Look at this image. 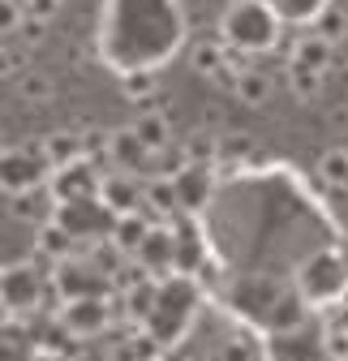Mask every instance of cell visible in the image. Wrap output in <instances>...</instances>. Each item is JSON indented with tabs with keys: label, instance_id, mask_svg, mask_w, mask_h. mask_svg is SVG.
<instances>
[{
	"label": "cell",
	"instance_id": "6da1fadb",
	"mask_svg": "<svg viewBox=\"0 0 348 361\" xmlns=\"http://www.w3.org/2000/svg\"><path fill=\"white\" fill-rule=\"evenodd\" d=\"M220 39L232 52H271L280 39V13L267 0H237L220 22Z\"/></svg>",
	"mask_w": 348,
	"mask_h": 361
},
{
	"label": "cell",
	"instance_id": "484cf974",
	"mask_svg": "<svg viewBox=\"0 0 348 361\" xmlns=\"http://www.w3.org/2000/svg\"><path fill=\"white\" fill-rule=\"evenodd\" d=\"M18 78V73H26V52H18V48H5L0 43V78Z\"/></svg>",
	"mask_w": 348,
	"mask_h": 361
},
{
	"label": "cell",
	"instance_id": "52a82bcc",
	"mask_svg": "<svg viewBox=\"0 0 348 361\" xmlns=\"http://www.w3.org/2000/svg\"><path fill=\"white\" fill-rule=\"evenodd\" d=\"M99 180L104 176H95L91 159H82L52 176V194H56V202H86V198H99Z\"/></svg>",
	"mask_w": 348,
	"mask_h": 361
},
{
	"label": "cell",
	"instance_id": "603a6c76",
	"mask_svg": "<svg viewBox=\"0 0 348 361\" xmlns=\"http://www.w3.org/2000/svg\"><path fill=\"white\" fill-rule=\"evenodd\" d=\"M159 357V340L155 336H138V340H125L116 348V361H155Z\"/></svg>",
	"mask_w": 348,
	"mask_h": 361
},
{
	"label": "cell",
	"instance_id": "f546056e",
	"mask_svg": "<svg viewBox=\"0 0 348 361\" xmlns=\"http://www.w3.org/2000/svg\"><path fill=\"white\" fill-rule=\"evenodd\" d=\"M43 30H48V22H39V18H30V13H26V22H22V39H26V43H39V39H43Z\"/></svg>",
	"mask_w": 348,
	"mask_h": 361
},
{
	"label": "cell",
	"instance_id": "7a4b0ae2",
	"mask_svg": "<svg viewBox=\"0 0 348 361\" xmlns=\"http://www.w3.org/2000/svg\"><path fill=\"white\" fill-rule=\"evenodd\" d=\"M52 176L56 172H52V164H48V155H43L39 142H22V147L0 151V190H5L9 198L52 185Z\"/></svg>",
	"mask_w": 348,
	"mask_h": 361
},
{
	"label": "cell",
	"instance_id": "ac0fdd59",
	"mask_svg": "<svg viewBox=\"0 0 348 361\" xmlns=\"http://www.w3.org/2000/svg\"><path fill=\"white\" fill-rule=\"evenodd\" d=\"M155 90H159L155 73H142V69H129V73H120V95H125V99H134V104L151 108V95H155Z\"/></svg>",
	"mask_w": 348,
	"mask_h": 361
},
{
	"label": "cell",
	"instance_id": "44dd1931",
	"mask_svg": "<svg viewBox=\"0 0 348 361\" xmlns=\"http://www.w3.org/2000/svg\"><path fill=\"white\" fill-rule=\"evenodd\" d=\"M18 99H26V104H43V99H52V78H48V73H39V69L18 73Z\"/></svg>",
	"mask_w": 348,
	"mask_h": 361
},
{
	"label": "cell",
	"instance_id": "8992f818",
	"mask_svg": "<svg viewBox=\"0 0 348 361\" xmlns=\"http://www.w3.org/2000/svg\"><path fill=\"white\" fill-rule=\"evenodd\" d=\"M142 198H147V180L142 176H129V172H108L99 180V202L120 219V215H134L142 211Z\"/></svg>",
	"mask_w": 348,
	"mask_h": 361
},
{
	"label": "cell",
	"instance_id": "2e32d148",
	"mask_svg": "<svg viewBox=\"0 0 348 361\" xmlns=\"http://www.w3.org/2000/svg\"><path fill=\"white\" fill-rule=\"evenodd\" d=\"M138 258H142L147 267H155V271H163L172 258H177V237H172L168 224H155L151 237H147V245L138 250Z\"/></svg>",
	"mask_w": 348,
	"mask_h": 361
},
{
	"label": "cell",
	"instance_id": "ffe728a7",
	"mask_svg": "<svg viewBox=\"0 0 348 361\" xmlns=\"http://www.w3.org/2000/svg\"><path fill=\"white\" fill-rule=\"evenodd\" d=\"M288 90L297 99H318V90H323V73H314V69H306V65H292L288 61Z\"/></svg>",
	"mask_w": 348,
	"mask_h": 361
},
{
	"label": "cell",
	"instance_id": "4316f807",
	"mask_svg": "<svg viewBox=\"0 0 348 361\" xmlns=\"http://www.w3.org/2000/svg\"><path fill=\"white\" fill-rule=\"evenodd\" d=\"M327 361H348V327L327 331Z\"/></svg>",
	"mask_w": 348,
	"mask_h": 361
},
{
	"label": "cell",
	"instance_id": "7402d4cb",
	"mask_svg": "<svg viewBox=\"0 0 348 361\" xmlns=\"http://www.w3.org/2000/svg\"><path fill=\"white\" fill-rule=\"evenodd\" d=\"M314 35H323V39H331L335 48L348 39V13L340 9V5H327L323 13H318V22H314Z\"/></svg>",
	"mask_w": 348,
	"mask_h": 361
},
{
	"label": "cell",
	"instance_id": "8fae6325",
	"mask_svg": "<svg viewBox=\"0 0 348 361\" xmlns=\"http://www.w3.org/2000/svg\"><path fill=\"white\" fill-rule=\"evenodd\" d=\"M134 133L142 138V147L151 151V159H155L159 151H168L172 142H177V138H172V121H168L159 108H142V116L134 121Z\"/></svg>",
	"mask_w": 348,
	"mask_h": 361
},
{
	"label": "cell",
	"instance_id": "4dcf8cb0",
	"mask_svg": "<svg viewBox=\"0 0 348 361\" xmlns=\"http://www.w3.org/2000/svg\"><path fill=\"white\" fill-rule=\"evenodd\" d=\"M5 147H9V142H5V133H0V151H5Z\"/></svg>",
	"mask_w": 348,
	"mask_h": 361
},
{
	"label": "cell",
	"instance_id": "5b68a950",
	"mask_svg": "<svg viewBox=\"0 0 348 361\" xmlns=\"http://www.w3.org/2000/svg\"><path fill=\"white\" fill-rule=\"evenodd\" d=\"M108 159H112V172L151 176V151L142 147V138L134 133V125H120V129L108 133Z\"/></svg>",
	"mask_w": 348,
	"mask_h": 361
},
{
	"label": "cell",
	"instance_id": "1f68e13d",
	"mask_svg": "<svg viewBox=\"0 0 348 361\" xmlns=\"http://www.w3.org/2000/svg\"><path fill=\"white\" fill-rule=\"evenodd\" d=\"M0 276H5V267H0Z\"/></svg>",
	"mask_w": 348,
	"mask_h": 361
},
{
	"label": "cell",
	"instance_id": "277c9868",
	"mask_svg": "<svg viewBox=\"0 0 348 361\" xmlns=\"http://www.w3.org/2000/svg\"><path fill=\"white\" fill-rule=\"evenodd\" d=\"M112 323V301L108 297H77V301H65L61 305V327L77 340H91V336H104Z\"/></svg>",
	"mask_w": 348,
	"mask_h": 361
},
{
	"label": "cell",
	"instance_id": "f1b7e54d",
	"mask_svg": "<svg viewBox=\"0 0 348 361\" xmlns=\"http://www.w3.org/2000/svg\"><path fill=\"white\" fill-rule=\"evenodd\" d=\"M220 361H258V353H254L245 340H228L224 353H220Z\"/></svg>",
	"mask_w": 348,
	"mask_h": 361
},
{
	"label": "cell",
	"instance_id": "3957f363",
	"mask_svg": "<svg viewBox=\"0 0 348 361\" xmlns=\"http://www.w3.org/2000/svg\"><path fill=\"white\" fill-rule=\"evenodd\" d=\"M43 288H48V271L39 262H13V267H5V276H0V310H5L9 319L39 314Z\"/></svg>",
	"mask_w": 348,
	"mask_h": 361
},
{
	"label": "cell",
	"instance_id": "ba28073f",
	"mask_svg": "<svg viewBox=\"0 0 348 361\" xmlns=\"http://www.w3.org/2000/svg\"><path fill=\"white\" fill-rule=\"evenodd\" d=\"M39 147H43V155H48L52 172L73 168V164L86 159V142H82V133H77V129H56V133H48V138H43Z\"/></svg>",
	"mask_w": 348,
	"mask_h": 361
},
{
	"label": "cell",
	"instance_id": "83f0119b",
	"mask_svg": "<svg viewBox=\"0 0 348 361\" xmlns=\"http://www.w3.org/2000/svg\"><path fill=\"white\" fill-rule=\"evenodd\" d=\"M22 5H26V13H30V18H39V22H52V18L61 13V5H65V0H22Z\"/></svg>",
	"mask_w": 348,
	"mask_h": 361
},
{
	"label": "cell",
	"instance_id": "7c38bea8",
	"mask_svg": "<svg viewBox=\"0 0 348 361\" xmlns=\"http://www.w3.org/2000/svg\"><path fill=\"white\" fill-rule=\"evenodd\" d=\"M189 65H194L202 78H215L220 69H228V65H232V48H228L224 39L206 35V39H198L194 48H189Z\"/></svg>",
	"mask_w": 348,
	"mask_h": 361
},
{
	"label": "cell",
	"instance_id": "30bf717a",
	"mask_svg": "<svg viewBox=\"0 0 348 361\" xmlns=\"http://www.w3.org/2000/svg\"><path fill=\"white\" fill-rule=\"evenodd\" d=\"M13 202V215L18 219H26V224H35V228H43V224H52L56 219V194H52V185H43V190H30V194H18V198H9Z\"/></svg>",
	"mask_w": 348,
	"mask_h": 361
},
{
	"label": "cell",
	"instance_id": "e0dca14e",
	"mask_svg": "<svg viewBox=\"0 0 348 361\" xmlns=\"http://www.w3.org/2000/svg\"><path fill=\"white\" fill-rule=\"evenodd\" d=\"M318 176L327 190H348V147H331L318 159Z\"/></svg>",
	"mask_w": 348,
	"mask_h": 361
},
{
	"label": "cell",
	"instance_id": "9c48e42d",
	"mask_svg": "<svg viewBox=\"0 0 348 361\" xmlns=\"http://www.w3.org/2000/svg\"><path fill=\"white\" fill-rule=\"evenodd\" d=\"M288 61H292V65H306V69H314V73H327V69L335 65V43L310 30V35H301V39L292 43Z\"/></svg>",
	"mask_w": 348,
	"mask_h": 361
},
{
	"label": "cell",
	"instance_id": "d6986e66",
	"mask_svg": "<svg viewBox=\"0 0 348 361\" xmlns=\"http://www.w3.org/2000/svg\"><path fill=\"white\" fill-rule=\"evenodd\" d=\"M181 147H185V159L194 168H215L220 164V138H211V133H194V138H185Z\"/></svg>",
	"mask_w": 348,
	"mask_h": 361
},
{
	"label": "cell",
	"instance_id": "cb8c5ba5",
	"mask_svg": "<svg viewBox=\"0 0 348 361\" xmlns=\"http://www.w3.org/2000/svg\"><path fill=\"white\" fill-rule=\"evenodd\" d=\"M22 22H26V5H22V0H0V39L22 35Z\"/></svg>",
	"mask_w": 348,
	"mask_h": 361
},
{
	"label": "cell",
	"instance_id": "9a60e30c",
	"mask_svg": "<svg viewBox=\"0 0 348 361\" xmlns=\"http://www.w3.org/2000/svg\"><path fill=\"white\" fill-rule=\"evenodd\" d=\"M271 90H275V82H271L267 69H254V65L241 69V78H237V99H241V104L267 108V104H271Z\"/></svg>",
	"mask_w": 348,
	"mask_h": 361
},
{
	"label": "cell",
	"instance_id": "4fadbf2b",
	"mask_svg": "<svg viewBox=\"0 0 348 361\" xmlns=\"http://www.w3.org/2000/svg\"><path fill=\"white\" fill-rule=\"evenodd\" d=\"M151 228H155V219H151L147 211H134V215H120V219L112 224V237H108V241H112L116 250H134V254H138V250L147 245Z\"/></svg>",
	"mask_w": 348,
	"mask_h": 361
},
{
	"label": "cell",
	"instance_id": "d4e9b609",
	"mask_svg": "<svg viewBox=\"0 0 348 361\" xmlns=\"http://www.w3.org/2000/svg\"><path fill=\"white\" fill-rule=\"evenodd\" d=\"M254 138H245V133H228V138H220V164H232V159H245L254 147Z\"/></svg>",
	"mask_w": 348,
	"mask_h": 361
},
{
	"label": "cell",
	"instance_id": "5bb4252c",
	"mask_svg": "<svg viewBox=\"0 0 348 361\" xmlns=\"http://www.w3.org/2000/svg\"><path fill=\"white\" fill-rule=\"evenodd\" d=\"M211 172L215 168H185L181 176H177V202H181V211H202V202H206V194H211Z\"/></svg>",
	"mask_w": 348,
	"mask_h": 361
}]
</instances>
